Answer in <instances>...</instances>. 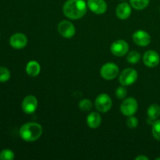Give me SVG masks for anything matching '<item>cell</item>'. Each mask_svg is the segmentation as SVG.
Returning <instances> with one entry per match:
<instances>
[{"label": "cell", "mask_w": 160, "mask_h": 160, "mask_svg": "<svg viewBox=\"0 0 160 160\" xmlns=\"http://www.w3.org/2000/svg\"><path fill=\"white\" fill-rule=\"evenodd\" d=\"M117 17L120 20H126L129 18L131 14V7L128 3L122 2L117 6L116 9Z\"/></svg>", "instance_id": "cell-14"}, {"label": "cell", "mask_w": 160, "mask_h": 160, "mask_svg": "<svg viewBox=\"0 0 160 160\" xmlns=\"http://www.w3.org/2000/svg\"><path fill=\"white\" fill-rule=\"evenodd\" d=\"M58 31L62 37L66 38H70L74 36L76 29L74 25L71 22L68 20H62L58 25Z\"/></svg>", "instance_id": "cell-8"}, {"label": "cell", "mask_w": 160, "mask_h": 160, "mask_svg": "<svg viewBox=\"0 0 160 160\" xmlns=\"http://www.w3.org/2000/svg\"><path fill=\"white\" fill-rule=\"evenodd\" d=\"M42 126L37 123H27L20 129V136L27 142H33L38 140L42 134Z\"/></svg>", "instance_id": "cell-2"}, {"label": "cell", "mask_w": 160, "mask_h": 160, "mask_svg": "<svg viewBox=\"0 0 160 160\" xmlns=\"http://www.w3.org/2000/svg\"><path fill=\"white\" fill-rule=\"evenodd\" d=\"M159 11H160V8H159Z\"/></svg>", "instance_id": "cell-29"}, {"label": "cell", "mask_w": 160, "mask_h": 160, "mask_svg": "<svg viewBox=\"0 0 160 160\" xmlns=\"http://www.w3.org/2000/svg\"><path fill=\"white\" fill-rule=\"evenodd\" d=\"M141 59V54L138 52L131 51L130 52L127 56V60L129 63L135 64L138 62Z\"/></svg>", "instance_id": "cell-19"}, {"label": "cell", "mask_w": 160, "mask_h": 160, "mask_svg": "<svg viewBox=\"0 0 160 160\" xmlns=\"http://www.w3.org/2000/svg\"><path fill=\"white\" fill-rule=\"evenodd\" d=\"M110 51L114 56L121 57L128 54L129 51V45L124 40H117L112 42L110 46Z\"/></svg>", "instance_id": "cell-7"}, {"label": "cell", "mask_w": 160, "mask_h": 160, "mask_svg": "<svg viewBox=\"0 0 160 160\" xmlns=\"http://www.w3.org/2000/svg\"><path fill=\"white\" fill-rule=\"evenodd\" d=\"M122 1H125V0H122Z\"/></svg>", "instance_id": "cell-28"}, {"label": "cell", "mask_w": 160, "mask_h": 160, "mask_svg": "<svg viewBox=\"0 0 160 160\" xmlns=\"http://www.w3.org/2000/svg\"><path fill=\"white\" fill-rule=\"evenodd\" d=\"M156 160H160V157H159V158H156Z\"/></svg>", "instance_id": "cell-27"}, {"label": "cell", "mask_w": 160, "mask_h": 160, "mask_svg": "<svg viewBox=\"0 0 160 160\" xmlns=\"http://www.w3.org/2000/svg\"><path fill=\"white\" fill-rule=\"evenodd\" d=\"M138 125V120L135 117H134V115L128 117V120H127V126L128 128L131 129H134L137 128Z\"/></svg>", "instance_id": "cell-24"}, {"label": "cell", "mask_w": 160, "mask_h": 160, "mask_svg": "<svg viewBox=\"0 0 160 160\" xmlns=\"http://www.w3.org/2000/svg\"><path fill=\"white\" fill-rule=\"evenodd\" d=\"M38 108V99L34 95H28L22 102V109L27 114H31Z\"/></svg>", "instance_id": "cell-9"}, {"label": "cell", "mask_w": 160, "mask_h": 160, "mask_svg": "<svg viewBox=\"0 0 160 160\" xmlns=\"http://www.w3.org/2000/svg\"><path fill=\"white\" fill-rule=\"evenodd\" d=\"M128 95V91L125 88L124 86L122 87H119L116 90V96L119 99H124L125 97Z\"/></svg>", "instance_id": "cell-25"}, {"label": "cell", "mask_w": 160, "mask_h": 160, "mask_svg": "<svg viewBox=\"0 0 160 160\" xmlns=\"http://www.w3.org/2000/svg\"><path fill=\"white\" fill-rule=\"evenodd\" d=\"M119 71L120 70L117 64L113 62H107L101 67L100 74L103 79L111 81V80L115 79L118 76Z\"/></svg>", "instance_id": "cell-4"}, {"label": "cell", "mask_w": 160, "mask_h": 160, "mask_svg": "<svg viewBox=\"0 0 160 160\" xmlns=\"http://www.w3.org/2000/svg\"><path fill=\"white\" fill-rule=\"evenodd\" d=\"M87 6L84 0H67L64 3L62 11L67 18L78 20L86 14Z\"/></svg>", "instance_id": "cell-1"}, {"label": "cell", "mask_w": 160, "mask_h": 160, "mask_svg": "<svg viewBox=\"0 0 160 160\" xmlns=\"http://www.w3.org/2000/svg\"><path fill=\"white\" fill-rule=\"evenodd\" d=\"M102 117L99 113L95 112H92L87 117V124L92 129L98 128L101 125Z\"/></svg>", "instance_id": "cell-15"}, {"label": "cell", "mask_w": 160, "mask_h": 160, "mask_svg": "<svg viewBox=\"0 0 160 160\" xmlns=\"http://www.w3.org/2000/svg\"><path fill=\"white\" fill-rule=\"evenodd\" d=\"M143 61L145 66L150 68H153L159 65L160 62V57L158 52L153 50L147 51L143 56Z\"/></svg>", "instance_id": "cell-12"}, {"label": "cell", "mask_w": 160, "mask_h": 160, "mask_svg": "<svg viewBox=\"0 0 160 160\" xmlns=\"http://www.w3.org/2000/svg\"><path fill=\"white\" fill-rule=\"evenodd\" d=\"M136 160H148V159L147 156H137V157L135 158Z\"/></svg>", "instance_id": "cell-26"}, {"label": "cell", "mask_w": 160, "mask_h": 160, "mask_svg": "<svg viewBox=\"0 0 160 160\" xmlns=\"http://www.w3.org/2000/svg\"><path fill=\"white\" fill-rule=\"evenodd\" d=\"M9 44L15 49H21L28 44V38L23 33H16L10 37Z\"/></svg>", "instance_id": "cell-10"}, {"label": "cell", "mask_w": 160, "mask_h": 160, "mask_svg": "<svg viewBox=\"0 0 160 160\" xmlns=\"http://www.w3.org/2000/svg\"><path fill=\"white\" fill-rule=\"evenodd\" d=\"M148 120L149 122H154L160 117V106L158 104H152L147 110Z\"/></svg>", "instance_id": "cell-16"}, {"label": "cell", "mask_w": 160, "mask_h": 160, "mask_svg": "<svg viewBox=\"0 0 160 160\" xmlns=\"http://www.w3.org/2000/svg\"><path fill=\"white\" fill-rule=\"evenodd\" d=\"M133 41L139 46H147L151 42V37L148 32L139 30L135 31L133 34Z\"/></svg>", "instance_id": "cell-13"}, {"label": "cell", "mask_w": 160, "mask_h": 160, "mask_svg": "<svg viewBox=\"0 0 160 160\" xmlns=\"http://www.w3.org/2000/svg\"><path fill=\"white\" fill-rule=\"evenodd\" d=\"M95 108L100 112H106L110 110L112 102L109 95L107 94H100L98 95L95 102Z\"/></svg>", "instance_id": "cell-6"}, {"label": "cell", "mask_w": 160, "mask_h": 160, "mask_svg": "<svg viewBox=\"0 0 160 160\" xmlns=\"http://www.w3.org/2000/svg\"><path fill=\"white\" fill-rule=\"evenodd\" d=\"M14 157L13 152L9 149H4L0 152V160H12Z\"/></svg>", "instance_id": "cell-23"}, {"label": "cell", "mask_w": 160, "mask_h": 160, "mask_svg": "<svg viewBox=\"0 0 160 160\" xmlns=\"http://www.w3.org/2000/svg\"><path fill=\"white\" fill-rule=\"evenodd\" d=\"M88 7L95 14H103L107 10V4L104 0H88Z\"/></svg>", "instance_id": "cell-11"}, {"label": "cell", "mask_w": 160, "mask_h": 160, "mask_svg": "<svg viewBox=\"0 0 160 160\" xmlns=\"http://www.w3.org/2000/svg\"><path fill=\"white\" fill-rule=\"evenodd\" d=\"M150 0H130L131 6L137 10L145 9L149 4Z\"/></svg>", "instance_id": "cell-18"}, {"label": "cell", "mask_w": 160, "mask_h": 160, "mask_svg": "<svg viewBox=\"0 0 160 160\" xmlns=\"http://www.w3.org/2000/svg\"><path fill=\"white\" fill-rule=\"evenodd\" d=\"M138 108V101L134 98H125L120 106V111L126 117H131L136 113Z\"/></svg>", "instance_id": "cell-5"}, {"label": "cell", "mask_w": 160, "mask_h": 160, "mask_svg": "<svg viewBox=\"0 0 160 160\" xmlns=\"http://www.w3.org/2000/svg\"><path fill=\"white\" fill-rule=\"evenodd\" d=\"M137 70L133 68H127L120 73L119 76V81L122 86H130L136 82L138 80Z\"/></svg>", "instance_id": "cell-3"}, {"label": "cell", "mask_w": 160, "mask_h": 160, "mask_svg": "<svg viewBox=\"0 0 160 160\" xmlns=\"http://www.w3.org/2000/svg\"><path fill=\"white\" fill-rule=\"evenodd\" d=\"M26 71L28 74L31 77H36L40 73L41 67L40 64L36 61H30L26 67Z\"/></svg>", "instance_id": "cell-17"}, {"label": "cell", "mask_w": 160, "mask_h": 160, "mask_svg": "<svg viewBox=\"0 0 160 160\" xmlns=\"http://www.w3.org/2000/svg\"><path fill=\"white\" fill-rule=\"evenodd\" d=\"M79 109L81 110L84 111V112H88V111L92 110V102L91 100L87 99V98H84V99H82L79 102Z\"/></svg>", "instance_id": "cell-20"}, {"label": "cell", "mask_w": 160, "mask_h": 160, "mask_svg": "<svg viewBox=\"0 0 160 160\" xmlns=\"http://www.w3.org/2000/svg\"><path fill=\"white\" fill-rule=\"evenodd\" d=\"M10 78V71L6 67H0V82H6Z\"/></svg>", "instance_id": "cell-22"}, {"label": "cell", "mask_w": 160, "mask_h": 160, "mask_svg": "<svg viewBox=\"0 0 160 160\" xmlns=\"http://www.w3.org/2000/svg\"><path fill=\"white\" fill-rule=\"evenodd\" d=\"M152 132L153 137L156 140L160 141V120H156L153 122Z\"/></svg>", "instance_id": "cell-21"}]
</instances>
